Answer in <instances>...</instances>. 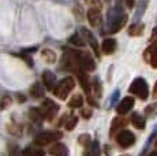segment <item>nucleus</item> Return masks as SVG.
Returning <instances> with one entry per match:
<instances>
[{"mask_svg": "<svg viewBox=\"0 0 157 156\" xmlns=\"http://www.w3.org/2000/svg\"><path fill=\"white\" fill-rule=\"evenodd\" d=\"M77 123H78V118H77V116H74V115H71V116H68V118H67L64 126H66V129H67V130H72V129L77 126Z\"/></svg>", "mask_w": 157, "mask_h": 156, "instance_id": "27", "label": "nucleus"}, {"mask_svg": "<svg viewBox=\"0 0 157 156\" xmlns=\"http://www.w3.org/2000/svg\"><path fill=\"white\" fill-rule=\"evenodd\" d=\"M150 41H157V26L152 30V36H150Z\"/></svg>", "mask_w": 157, "mask_h": 156, "instance_id": "35", "label": "nucleus"}, {"mask_svg": "<svg viewBox=\"0 0 157 156\" xmlns=\"http://www.w3.org/2000/svg\"><path fill=\"white\" fill-rule=\"evenodd\" d=\"M68 106H70L71 108H82V106H83V97H82V95H79V93L74 95L71 97V100L68 101Z\"/></svg>", "mask_w": 157, "mask_h": 156, "instance_id": "22", "label": "nucleus"}, {"mask_svg": "<svg viewBox=\"0 0 157 156\" xmlns=\"http://www.w3.org/2000/svg\"><path fill=\"white\" fill-rule=\"evenodd\" d=\"M116 48H117V43L115 38H105V40L102 41L101 51L105 55H112L115 51H116Z\"/></svg>", "mask_w": 157, "mask_h": 156, "instance_id": "13", "label": "nucleus"}, {"mask_svg": "<svg viewBox=\"0 0 157 156\" xmlns=\"http://www.w3.org/2000/svg\"><path fill=\"white\" fill-rule=\"evenodd\" d=\"M43 84H44V86L48 89V91H53L55 86H56V84H57L55 74H53L52 71L45 70L43 73Z\"/></svg>", "mask_w": 157, "mask_h": 156, "instance_id": "11", "label": "nucleus"}, {"mask_svg": "<svg viewBox=\"0 0 157 156\" xmlns=\"http://www.w3.org/2000/svg\"><path fill=\"white\" fill-rule=\"evenodd\" d=\"M75 88V81L72 77H66L63 78L62 81H59V82L56 84L55 89H53V93L57 99H60V100H66L67 99V96L71 93V91Z\"/></svg>", "mask_w": 157, "mask_h": 156, "instance_id": "2", "label": "nucleus"}, {"mask_svg": "<svg viewBox=\"0 0 157 156\" xmlns=\"http://www.w3.org/2000/svg\"><path fill=\"white\" fill-rule=\"evenodd\" d=\"M41 58H43L47 63H51V64H53V63L56 62V53L53 52L52 49H48V48H45V49H43V52H41Z\"/></svg>", "mask_w": 157, "mask_h": 156, "instance_id": "20", "label": "nucleus"}, {"mask_svg": "<svg viewBox=\"0 0 157 156\" xmlns=\"http://www.w3.org/2000/svg\"><path fill=\"white\" fill-rule=\"evenodd\" d=\"M85 156H100V145H98V141H92V142L86 146Z\"/></svg>", "mask_w": 157, "mask_h": 156, "instance_id": "19", "label": "nucleus"}, {"mask_svg": "<svg viewBox=\"0 0 157 156\" xmlns=\"http://www.w3.org/2000/svg\"><path fill=\"white\" fill-rule=\"evenodd\" d=\"M145 59H146L147 63H149L152 67L157 68V44L147 48V51L145 52Z\"/></svg>", "mask_w": 157, "mask_h": 156, "instance_id": "14", "label": "nucleus"}, {"mask_svg": "<svg viewBox=\"0 0 157 156\" xmlns=\"http://www.w3.org/2000/svg\"><path fill=\"white\" fill-rule=\"evenodd\" d=\"M122 156H130V155H122Z\"/></svg>", "mask_w": 157, "mask_h": 156, "instance_id": "39", "label": "nucleus"}, {"mask_svg": "<svg viewBox=\"0 0 157 156\" xmlns=\"http://www.w3.org/2000/svg\"><path fill=\"white\" fill-rule=\"evenodd\" d=\"M145 114H146L149 118H153V116L157 114V103L152 104V106H147L146 110H145Z\"/></svg>", "mask_w": 157, "mask_h": 156, "instance_id": "30", "label": "nucleus"}, {"mask_svg": "<svg viewBox=\"0 0 157 156\" xmlns=\"http://www.w3.org/2000/svg\"><path fill=\"white\" fill-rule=\"evenodd\" d=\"M68 41H70L71 44H74V45H77V47H83L85 45V40L82 38V36H79V34H72L70 38H68Z\"/></svg>", "mask_w": 157, "mask_h": 156, "instance_id": "26", "label": "nucleus"}, {"mask_svg": "<svg viewBox=\"0 0 157 156\" xmlns=\"http://www.w3.org/2000/svg\"><path fill=\"white\" fill-rule=\"evenodd\" d=\"M81 115H82L83 118L89 119L90 115H92V110H89V108H82V110H81Z\"/></svg>", "mask_w": 157, "mask_h": 156, "instance_id": "33", "label": "nucleus"}, {"mask_svg": "<svg viewBox=\"0 0 157 156\" xmlns=\"http://www.w3.org/2000/svg\"><path fill=\"white\" fill-rule=\"evenodd\" d=\"M105 2H107V3H111V0H105Z\"/></svg>", "mask_w": 157, "mask_h": 156, "instance_id": "38", "label": "nucleus"}, {"mask_svg": "<svg viewBox=\"0 0 157 156\" xmlns=\"http://www.w3.org/2000/svg\"><path fill=\"white\" fill-rule=\"evenodd\" d=\"M127 14L123 13L120 10V7H116V8H112L108 14V22H107V29L109 33H117L120 32L124 25L127 23Z\"/></svg>", "mask_w": 157, "mask_h": 156, "instance_id": "1", "label": "nucleus"}, {"mask_svg": "<svg viewBox=\"0 0 157 156\" xmlns=\"http://www.w3.org/2000/svg\"><path fill=\"white\" fill-rule=\"evenodd\" d=\"M79 64L82 71H93L96 68V63L93 60V58L89 53H79Z\"/></svg>", "mask_w": 157, "mask_h": 156, "instance_id": "9", "label": "nucleus"}, {"mask_svg": "<svg viewBox=\"0 0 157 156\" xmlns=\"http://www.w3.org/2000/svg\"><path fill=\"white\" fill-rule=\"evenodd\" d=\"M30 95H32V97L34 99H40L44 96V89H43V85L38 82H36L34 85L30 88Z\"/></svg>", "mask_w": 157, "mask_h": 156, "instance_id": "23", "label": "nucleus"}, {"mask_svg": "<svg viewBox=\"0 0 157 156\" xmlns=\"http://www.w3.org/2000/svg\"><path fill=\"white\" fill-rule=\"evenodd\" d=\"M123 115H119L117 118H115L112 121V126H111V136H115V133H119L120 129L126 125V119L122 118Z\"/></svg>", "mask_w": 157, "mask_h": 156, "instance_id": "17", "label": "nucleus"}, {"mask_svg": "<svg viewBox=\"0 0 157 156\" xmlns=\"http://www.w3.org/2000/svg\"><path fill=\"white\" fill-rule=\"evenodd\" d=\"M41 111H43L45 119H48V121H53V119H55V116L57 115L59 106H57L53 100L45 99L44 103H43V107H41Z\"/></svg>", "mask_w": 157, "mask_h": 156, "instance_id": "6", "label": "nucleus"}, {"mask_svg": "<svg viewBox=\"0 0 157 156\" xmlns=\"http://www.w3.org/2000/svg\"><path fill=\"white\" fill-rule=\"evenodd\" d=\"M62 137V133L60 131H41L34 138V144L38 146H45L52 144L53 141L59 140Z\"/></svg>", "mask_w": 157, "mask_h": 156, "instance_id": "4", "label": "nucleus"}, {"mask_svg": "<svg viewBox=\"0 0 157 156\" xmlns=\"http://www.w3.org/2000/svg\"><path fill=\"white\" fill-rule=\"evenodd\" d=\"M153 97H156V99H157V81H156L155 88H153Z\"/></svg>", "mask_w": 157, "mask_h": 156, "instance_id": "36", "label": "nucleus"}, {"mask_svg": "<svg viewBox=\"0 0 157 156\" xmlns=\"http://www.w3.org/2000/svg\"><path fill=\"white\" fill-rule=\"evenodd\" d=\"M11 103H13V100H11L10 96H3V97L0 99V110L8 108V107L11 106Z\"/></svg>", "mask_w": 157, "mask_h": 156, "instance_id": "29", "label": "nucleus"}, {"mask_svg": "<svg viewBox=\"0 0 157 156\" xmlns=\"http://www.w3.org/2000/svg\"><path fill=\"white\" fill-rule=\"evenodd\" d=\"M134 103H135L134 97H131V96H126V97H123L122 101L116 106V112L119 114V115H126L127 112H130V110H132Z\"/></svg>", "mask_w": 157, "mask_h": 156, "instance_id": "8", "label": "nucleus"}, {"mask_svg": "<svg viewBox=\"0 0 157 156\" xmlns=\"http://www.w3.org/2000/svg\"><path fill=\"white\" fill-rule=\"evenodd\" d=\"M81 36L82 38L85 40V43H87L90 45V48L93 49L96 56H100V47H98V43H97V38L93 36V33L90 30H87L86 28H82L81 29Z\"/></svg>", "mask_w": 157, "mask_h": 156, "instance_id": "7", "label": "nucleus"}, {"mask_svg": "<svg viewBox=\"0 0 157 156\" xmlns=\"http://www.w3.org/2000/svg\"><path fill=\"white\" fill-rule=\"evenodd\" d=\"M92 142V138H90L89 134H82V136H79V144L81 145H83L86 148L89 144Z\"/></svg>", "mask_w": 157, "mask_h": 156, "instance_id": "31", "label": "nucleus"}, {"mask_svg": "<svg viewBox=\"0 0 157 156\" xmlns=\"http://www.w3.org/2000/svg\"><path fill=\"white\" fill-rule=\"evenodd\" d=\"M86 17H87V21H89L90 26H93V28H97V26H100L101 22H102L101 11H98V10H92V8H89Z\"/></svg>", "mask_w": 157, "mask_h": 156, "instance_id": "10", "label": "nucleus"}, {"mask_svg": "<svg viewBox=\"0 0 157 156\" xmlns=\"http://www.w3.org/2000/svg\"><path fill=\"white\" fill-rule=\"evenodd\" d=\"M147 3H149V0H140V2H138V8H137V13H135V18H137V19L144 15L145 10H146V7H147Z\"/></svg>", "mask_w": 157, "mask_h": 156, "instance_id": "25", "label": "nucleus"}, {"mask_svg": "<svg viewBox=\"0 0 157 156\" xmlns=\"http://www.w3.org/2000/svg\"><path fill=\"white\" fill-rule=\"evenodd\" d=\"M29 115H30V119H32L33 122H36V123H40L44 119V114H43V111H41V108H30Z\"/></svg>", "mask_w": 157, "mask_h": 156, "instance_id": "21", "label": "nucleus"}, {"mask_svg": "<svg viewBox=\"0 0 157 156\" xmlns=\"http://www.w3.org/2000/svg\"><path fill=\"white\" fill-rule=\"evenodd\" d=\"M85 3L92 10H98V11L102 10V3L100 0H85Z\"/></svg>", "mask_w": 157, "mask_h": 156, "instance_id": "28", "label": "nucleus"}, {"mask_svg": "<svg viewBox=\"0 0 157 156\" xmlns=\"http://www.w3.org/2000/svg\"><path fill=\"white\" fill-rule=\"evenodd\" d=\"M128 92L137 96V97H140L141 100H146L149 97V86H147L146 80L142 77L135 78L131 82V85L128 86Z\"/></svg>", "mask_w": 157, "mask_h": 156, "instance_id": "3", "label": "nucleus"}, {"mask_svg": "<svg viewBox=\"0 0 157 156\" xmlns=\"http://www.w3.org/2000/svg\"><path fill=\"white\" fill-rule=\"evenodd\" d=\"M144 30H145V25H144V23L135 22V23H132V25H130V28H128V34L132 36V37H138V36L142 34Z\"/></svg>", "mask_w": 157, "mask_h": 156, "instance_id": "18", "label": "nucleus"}, {"mask_svg": "<svg viewBox=\"0 0 157 156\" xmlns=\"http://www.w3.org/2000/svg\"><path fill=\"white\" fill-rule=\"evenodd\" d=\"M22 156H44V151L40 148H26L22 152Z\"/></svg>", "mask_w": 157, "mask_h": 156, "instance_id": "24", "label": "nucleus"}, {"mask_svg": "<svg viewBox=\"0 0 157 156\" xmlns=\"http://www.w3.org/2000/svg\"><path fill=\"white\" fill-rule=\"evenodd\" d=\"M49 155H52V156H68V148L63 142H55L49 148Z\"/></svg>", "mask_w": 157, "mask_h": 156, "instance_id": "12", "label": "nucleus"}, {"mask_svg": "<svg viewBox=\"0 0 157 156\" xmlns=\"http://www.w3.org/2000/svg\"><path fill=\"white\" fill-rule=\"evenodd\" d=\"M10 156H22V152H19L18 146H13L10 149Z\"/></svg>", "mask_w": 157, "mask_h": 156, "instance_id": "34", "label": "nucleus"}, {"mask_svg": "<svg viewBox=\"0 0 157 156\" xmlns=\"http://www.w3.org/2000/svg\"><path fill=\"white\" fill-rule=\"evenodd\" d=\"M93 88H94V95L100 97V96H101V85H100V81H98V80H94V82H93Z\"/></svg>", "mask_w": 157, "mask_h": 156, "instance_id": "32", "label": "nucleus"}, {"mask_svg": "<svg viewBox=\"0 0 157 156\" xmlns=\"http://www.w3.org/2000/svg\"><path fill=\"white\" fill-rule=\"evenodd\" d=\"M78 78H79V84H81V86H82L83 92H85L86 95H90V92H92V82H90L89 77L86 76L85 71L78 74Z\"/></svg>", "mask_w": 157, "mask_h": 156, "instance_id": "16", "label": "nucleus"}, {"mask_svg": "<svg viewBox=\"0 0 157 156\" xmlns=\"http://www.w3.org/2000/svg\"><path fill=\"white\" fill-rule=\"evenodd\" d=\"M131 123L135 129H138V130H144L145 125H146V119H145V116L141 115V114L134 112L131 115Z\"/></svg>", "mask_w": 157, "mask_h": 156, "instance_id": "15", "label": "nucleus"}, {"mask_svg": "<svg viewBox=\"0 0 157 156\" xmlns=\"http://www.w3.org/2000/svg\"><path fill=\"white\" fill-rule=\"evenodd\" d=\"M116 142L122 148H128V146L134 145L135 142V136L132 131L130 130H120L116 134Z\"/></svg>", "mask_w": 157, "mask_h": 156, "instance_id": "5", "label": "nucleus"}, {"mask_svg": "<svg viewBox=\"0 0 157 156\" xmlns=\"http://www.w3.org/2000/svg\"><path fill=\"white\" fill-rule=\"evenodd\" d=\"M147 156H157V151H153V152H150V154L147 155Z\"/></svg>", "mask_w": 157, "mask_h": 156, "instance_id": "37", "label": "nucleus"}, {"mask_svg": "<svg viewBox=\"0 0 157 156\" xmlns=\"http://www.w3.org/2000/svg\"><path fill=\"white\" fill-rule=\"evenodd\" d=\"M156 148H157V141H156Z\"/></svg>", "mask_w": 157, "mask_h": 156, "instance_id": "40", "label": "nucleus"}]
</instances>
